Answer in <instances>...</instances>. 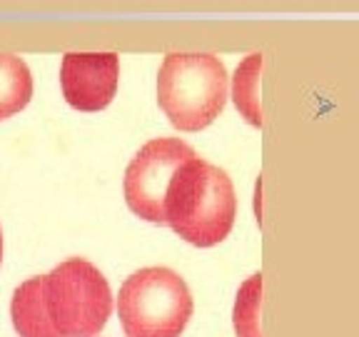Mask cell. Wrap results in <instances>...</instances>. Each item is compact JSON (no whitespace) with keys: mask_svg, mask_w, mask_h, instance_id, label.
<instances>
[{"mask_svg":"<svg viewBox=\"0 0 359 337\" xmlns=\"http://www.w3.org/2000/svg\"><path fill=\"white\" fill-rule=\"evenodd\" d=\"M112 315L105 275L83 258H70L48 275L30 277L11 303L20 337H97Z\"/></svg>","mask_w":359,"mask_h":337,"instance_id":"cell-1","label":"cell"},{"mask_svg":"<svg viewBox=\"0 0 359 337\" xmlns=\"http://www.w3.org/2000/svg\"><path fill=\"white\" fill-rule=\"evenodd\" d=\"M237 218V195L230 175L217 165L190 157L170 180L165 225L195 247H215L230 235Z\"/></svg>","mask_w":359,"mask_h":337,"instance_id":"cell-2","label":"cell"},{"mask_svg":"<svg viewBox=\"0 0 359 337\" xmlns=\"http://www.w3.org/2000/svg\"><path fill=\"white\" fill-rule=\"evenodd\" d=\"M230 98L227 67L212 53H168L157 73V105L175 130L200 133Z\"/></svg>","mask_w":359,"mask_h":337,"instance_id":"cell-3","label":"cell"},{"mask_svg":"<svg viewBox=\"0 0 359 337\" xmlns=\"http://www.w3.org/2000/svg\"><path fill=\"white\" fill-rule=\"evenodd\" d=\"M190 287L170 267H142L118 295V317L128 337H180L192 317Z\"/></svg>","mask_w":359,"mask_h":337,"instance_id":"cell-4","label":"cell"},{"mask_svg":"<svg viewBox=\"0 0 359 337\" xmlns=\"http://www.w3.org/2000/svg\"><path fill=\"white\" fill-rule=\"evenodd\" d=\"M197 152L180 138H155L135 152L125 170L123 192L133 215L152 225H165V197L177 168Z\"/></svg>","mask_w":359,"mask_h":337,"instance_id":"cell-5","label":"cell"},{"mask_svg":"<svg viewBox=\"0 0 359 337\" xmlns=\"http://www.w3.org/2000/svg\"><path fill=\"white\" fill-rule=\"evenodd\" d=\"M120 58L115 53H65L60 62L62 98L80 112H100L115 100Z\"/></svg>","mask_w":359,"mask_h":337,"instance_id":"cell-6","label":"cell"},{"mask_svg":"<svg viewBox=\"0 0 359 337\" xmlns=\"http://www.w3.org/2000/svg\"><path fill=\"white\" fill-rule=\"evenodd\" d=\"M259 73H262V53H250L235 75L230 78V98L237 112L245 118L247 125L262 128V107H259Z\"/></svg>","mask_w":359,"mask_h":337,"instance_id":"cell-7","label":"cell"},{"mask_svg":"<svg viewBox=\"0 0 359 337\" xmlns=\"http://www.w3.org/2000/svg\"><path fill=\"white\" fill-rule=\"evenodd\" d=\"M33 98V75L28 62L0 53V120L13 118Z\"/></svg>","mask_w":359,"mask_h":337,"instance_id":"cell-8","label":"cell"},{"mask_svg":"<svg viewBox=\"0 0 359 337\" xmlns=\"http://www.w3.org/2000/svg\"><path fill=\"white\" fill-rule=\"evenodd\" d=\"M259 308H262V275L247 277L237 290L232 325L237 337H262L259 327Z\"/></svg>","mask_w":359,"mask_h":337,"instance_id":"cell-9","label":"cell"},{"mask_svg":"<svg viewBox=\"0 0 359 337\" xmlns=\"http://www.w3.org/2000/svg\"><path fill=\"white\" fill-rule=\"evenodd\" d=\"M0 263H3V230H0Z\"/></svg>","mask_w":359,"mask_h":337,"instance_id":"cell-10","label":"cell"}]
</instances>
